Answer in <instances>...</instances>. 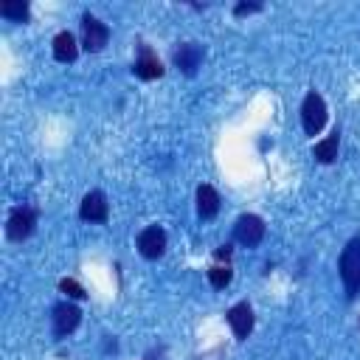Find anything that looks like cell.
Listing matches in <instances>:
<instances>
[{
  "label": "cell",
  "mask_w": 360,
  "mask_h": 360,
  "mask_svg": "<svg viewBox=\"0 0 360 360\" xmlns=\"http://www.w3.org/2000/svg\"><path fill=\"white\" fill-rule=\"evenodd\" d=\"M338 273H340V281H343L346 295L354 298V295L360 292V236L349 239L346 248L340 250Z\"/></svg>",
  "instance_id": "obj_1"
},
{
  "label": "cell",
  "mask_w": 360,
  "mask_h": 360,
  "mask_svg": "<svg viewBox=\"0 0 360 360\" xmlns=\"http://www.w3.org/2000/svg\"><path fill=\"white\" fill-rule=\"evenodd\" d=\"M326 115L329 112H326L323 96L315 93V90H309L304 96V101H301V127H304V132L307 135H318L323 129V124H326Z\"/></svg>",
  "instance_id": "obj_2"
},
{
  "label": "cell",
  "mask_w": 360,
  "mask_h": 360,
  "mask_svg": "<svg viewBox=\"0 0 360 360\" xmlns=\"http://www.w3.org/2000/svg\"><path fill=\"white\" fill-rule=\"evenodd\" d=\"M34 228H37V208H31V205H17V208H11V214H8V219H6V236H8L11 242L28 239V236L34 233Z\"/></svg>",
  "instance_id": "obj_3"
},
{
  "label": "cell",
  "mask_w": 360,
  "mask_h": 360,
  "mask_svg": "<svg viewBox=\"0 0 360 360\" xmlns=\"http://www.w3.org/2000/svg\"><path fill=\"white\" fill-rule=\"evenodd\" d=\"M110 42V25L96 14H82V48L87 53H98Z\"/></svg>",
  "instance_id": "obj_4"
},
{
  "label": "cell",
  "mask_w": 360,
  "mask_h": 360,
  "mask_svg": "<svg viewBox=\"0 0 360 360\" xmlns=\"http://www.w3.org/2000/svg\"><path fill=\"white\" fill-rule=\"evenodd\" d=\"M264 222H262V217H256V214H242L239 219H236V225H233V239L242 245V248H259L262 245V239H264Z\"/></svg>",
  "instance_id": "obj_5"
},
{
  "label": "cell",
  "mask_w": 360,
  "mask_h": 360,
  "mask_svg": "<svg viewBox=\"0 0 360 360\" xmlns=\"http://www.w3.org/2000/svg\"><path fill=\"white\" fill-rule=\"evenodd\" d=\"M51 321H53V338H68L70 332H76V326L82 323V309L73 304V301H59L56 307H53V315H51Z\"/></svg>",
  "instance_id": "obj_6"
},
{
  "label": "cell",
  "mask_w": 360,
  "mask_h": 360,
  "mask_svg": "<svg viewBox=\"0 0 360 360\" xmlns=\"http://www.w3.org/2000/svg\"><path fill=\"white\" fill-rule=\"evenodd\" d=\"M202 59H205V48H202L200 42H183V45L174 48V53H172L174 68L183 70L186 76H194V73L200 70Z\"/></svg>",
  "instance_id": "obj_7"
},
{
  "label": "cell",
  "mask_w": 360,
  "mask_h": 360,
  "mask_svg": "<svg viewBox=\"0 0 360 360\" xmlns=\"http://www.w3.org/2000/svg\"><path fill=\"white\" fill-rule=\"evenodd\" d=\"M135 245H138V253H141L143 259H160L163 250H166V231H163L160 225H146V228L138 233Z\"/></svg>",
  "instance_id": "obj_8"
},
{
  "label": "cell",
  "mask_w": 360,
  "mask_h": 360,
  "mask_svg": "<svg viewBox=\"0 0 360 360\" xmlns=\"http://www.w3.org/2000/svg\"><path fill=\"white\" fill-rule=\"evenodd\" d=\"M132 73H135L138 79H143V82H152V79H160V76H163V65H160L158 53H155L146 42L138 45V56H135V62H132Z\"/></svg>",
  "instance_id": "obj_9"
},
{
  "label": "cell",
  "mask_w": 360,
  "mask_h": 360,
  "mask_svg": "<svg viewBox=\"0 0 360 360\" xmlns=\"http://www.w3.org/2000/svg\"><path fill=\"white\" fill-rule=\"evenodd\" d=\"M79 217L84 222H107L110 219V205H107L104 191H98V188L87 191L84 200H82V205H79Z\"/></svg>",
  "instance_id": "obj_10"
},
{
  "label": "cell",
  "mask_w": 360,
  "mask_h": 360,
  "mask_svg": "<svg viewBox=\"0 0 360 360\" xmlns=\"http://www.w3.org/2000/svg\"><path fill=\"white\" fill-rule=\"evenodd\" d=\"M225 321H228V326L233 329L236 340H245V338L253 332V309H250V304H248V301L233 304V307L225 312Z\"/></svg>",
  "instance_id": "obj_11"
},
{
  "label": "cell",
  "mask_w": 360,
  "mask_h": 360,
  "mask_svg": "<svg viewBox=\"0 0 360 360\" xmlns=\"http://www.w3.org/2000/svg\"><path fill=\"white\" fill-rule=\"evenodd\" d=\"M197 214H200V219H214L219 214V194L208 183L197 186Z\"/></svg>",
  "instance_id": "obj_12"
},
{
  "label": "cell",
  "mask_w": 360,
  "mask_h": 360,
  "mask_svg": "<svg viewBox=\"0 0 360 360\" xmlns=\"http://www.w3.org/2000/svg\"><path fill=\"white\" fill-rule=\"evenodd\" d=\"M76 56H79L76 37H73L70 31H59V34L53 37V59L70 65V62H76Z\"/></svg>",
  "instance_id": "obj_13"
},
{
  "label": "cell",
  "mask_w": 360,
  "mask_h": 360,
  "mask_svg": "<svg viewBox=\"0 0 360 360\" xmlns=\"http://www.w3.org/2000/svg\"><path fill=\"white\" fill-rule=\"evenodd\" d=\"M338 146H340V129H332L323 141H318V143L312 146V158H315L318 163H332V160L338 158Z\"/></svg>",
  "instance_id": "obj_14"
},
{
  "label": "cell",
  "mask_w": 360,
  "mask_h": 360,
  "mask_svg": "<svg viewBox=\"0 0 360 360\" xmlns=\"http://www.w3.org/2000/svg\"><path fill=\"white\" fill-rule=\"evenodd\" d=\"M28 14H31V8H28L25 0H6V3H0V17H6L11 22H25Z\"/></svg>",
  "instance_id": "obj_15"
},
{
  "label": "cell",
  "mask_w": 360,
  "mask_h": 360,
  "mask_svg": "<svg viewBox=\"0 0 360 360\" xmlns=\"http://www.w3.org/2000/svg\"><path fill=\"white\" fill-rule=\"evenodd\" d=\"M231 278H233V270H231L228 264H225V267H222V264H214V267L208 270V281H211V287H214V290L228 287V284H231Z\"/></svg>",
  "instance_id": "obj_16"
},
{
  "label": "cell",
  "mask_w": 360,
  "mask_h": 360,
  "mask_svg": "<svg viewBox=\"0 0 360 360\" xmlns=\"http://www.w3.org/2000/svg\"><path fill=\"white\" fill-rule=\"evenodd\" d=\"M59 290H62L68 298H76V301H82V298L87 295V292H84V287H82L76 278H62V281H59Z\"/></svg>",
  "instance_id": "obj_17"
},
{
  "label": "cell",
  "mask_w": 360,
  "mask_h": 360,
  "mask_svg": "<svg viewBox=\"0 0 360 360\" xmlns=\"http://www.w3.org/2000/svg\"><path fill=\"white\" fill-rule=\"evenodd\" d=\"M253 11H262V3H236L233 6V17H245V14H253Z\"/></svg>",
  "instance_id": "obj_18"
},
{
  "label": "cell",
  "mask_w": 360,
  "mask_h": 360,
  "mask_svg": "<svg viewBox=\"0 0 360 360\" xmlns=\"http://www.w3.org/2000/svg\"><path fill=\"white\" fill-rule=\"evenodd\" d=\"M214 259H219V262L225 259V262H228V259H231V245H222V248H217V250H214Z\"/></svg>",
  "instance_id": "obj_19"
}]
</instances>
